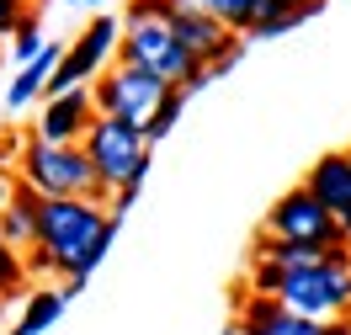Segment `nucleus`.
Here are the masks:
<instances>
[{
    "instance_id": "obj_18",
    "label": "nucleus",
    "mask_w": 351,
    "mask_h": 335,
    "mask_svg": "<svg viewBox=\"0 0 351 335\" xmlns=\"http://www.w3.org/2000/svg\"><path fill=\"white\" fill-rule=\"evenodd\" d=\"M22 282H27V261L0 240V298H5V293H16Z\"/></svg>"
},
{
    "instance_id": "obj_11",
    "label": "nucleus",
    "mask_w": 351,
    "mask_h": 335,
    "mask_svg": "<svg viewBox=\"0 0 351 335\" xmlns=\"http://www.w3.org/2000/svg\"><path fill=\"white\" fill-rule=\"evenodd\" d=\"M59 59H64V48H59V43H48L43 53L32 59V64H22V69H16V80L5 86V107H11V112H27L32 101H38V96H48V86H53V69H59Z\"/></svg>"
},
{
    "instance_id": "obj_26",
    "label": "nucleus",
    "mask_w": 351,
    "mask_h": 335,
    "mask_svg": "<svg viewBox=\"0 0 351 335\" xmlns=\"http://www.w3.org/2000/svg\"><path fill=\"white\" fill-rule=\"evenodd\" d=\"M27 5H32V11H38V5H43V0H27Z\"/></svg>"
},
{
    "instance_id": "obj_22",
    "label": "nucleus",
    "mask_w": 351,
    "mask_h": 335,
    "mask_svg": "<svg viewBox=\"0 0 351 335\" xmlns=\"http://www.w3.org/2000/svg\"><path fill=\"white\" fill-rule=\"evenodd\" d=\"M11 197H16V181H5V176H0V213L11 208Z\"/></svg>"
},
{
    "instance_id": "obj_9",
    "label": "nucleus",
    "mask_w": 351,
    "mask_h": 335,
    "mask_svg": "<svg viewBox=\"0 0 351 335\" xmlns=\"http://www.w3.org/2000/svg\"><path fill=\"white\" fill-rule=\"evenodd\" d=\"M96 117H101V112H96L90 86L64 90V96H43V101H38V134L32 138H43V144H86Z\"/></svg>"
},
{
    "instance_id": "obj_13",
    "label": "nucleus",
    "mask_w": 351,
    "mask_h": 335,
    "mask_svg": "<svg viewBox=\"0 0 351 335\" xmlns=\"http://www.w3.org/2000/svg\"><path fill=\"white\" fill-rule=\"evenodd\" d=\"M64 288H38V293H27V303H22V319L11 325V335H43L48 325H59V314H64Z\"/></svg>"
},
{
    "instance_id": "obj_5",
    "label": "nucleus",
    "mask_w": 351,
    "mask_h": 335,
    "mask_svg": "<svg viewBox=\"0 0 351 335\" xmlns=\"http://www.w3.org/2000/svg\"><path fill=\"white\" fill-rule=\"evenodd\" d=\"M277 298L304 319H346L351 314V250H330L308 266H293Z\"/></svg>"
},
{
    "instance_id": "obj_20",
    "label": "nucleus",
    "mask_w": 351,
    "mask_h": 335,
    "mask_svg": "<svg viewBox=\"0 0 351 335\" xmlns=\"http://www.w3.org/2000/svg\"><path fill=\"white\" fill-rule=\"evenodd\" d=\"M32 16V5L27 0H0V38H16V27Z\"/></svg>"
},
{
    "instance_id": "obj_8",
    "label": "nucleus",
    "mask_w": 351,
    "mask_h": 335,
    "mask_svg": "<svg viewBox=\"0 0 351 335\" xmlns=\"http://www.w3.org/2000/svg\"><path fill=\"white\" fill-rule=\"evenodd\" d=\"M171 90L176 86L154 80L149 69L112 64L107 75L90 86V96H96V112H101V117H123V123H133V128H149V117L160 112V101H165Z\"/></svg>"
},
{
    "instance_id": "obj_23",
    "label": "nucleus",
    "mask_w": 351,
    "mask_h": 335,
    "mask_svg": "<svg viewBox=\"0 0 351 335\" xmlns=\"http://www.w3.org/2000/svg\"><path fill=\"white\" fill-rule=\"evenodd\" d=\"M325 335H351V319H335V325H325Z\"/></svg>"
},
{
    "instance_id": "obj_7",
    "label": "nucleus",
    "mask_w": 351,
    "mask_h": 335,
    "mask_svg": "<svg viewBox=\"0 0 351 335\" xmlns=\"http://www.w3.org/2000/svg\"><path fill=\"white\" fill-rule=\"evenodd\" d=\"M117 53H123V16H90V22L80 27V38L64 48V59H59V69H53L48 96H64V90L96 86Z\"/></svg>"
},
{
    "instance_id": "obj_15",
    "label": "nucleus",
    "mask_w": 351,
    "mask_h": 335,
    "mask_svg": "<svg viewBox=\"0 0 351 335\" xmlns=\"http://www.w3.org/2000/svg\"><path fill=\"white\" fill-rule=\"evenodd\" d=\"M282 314H287L282 298H261V293H250V298H240V314H234V319H240L245 330H266V325H277Z\"/></svg>"
},
{
    "instance_id": "obj_12",
    "label": "nucleus",
    "mask_w": 351,
    "mask_h": 335,
    "mask_svg": "<svg viewBox=\"0 0 351 335\" xmlns=\"http://www.w3.org/2000/svg\"><path fill=\"white\" fill-rule=\"evenodd\" d=\"M38 208H43V197L27 186V181H16V197H11V208L0 213V240L16 250H38Z\"/></svg>"
},
{
    "instance_id": "obj_10",
    "label": "nucleus",
    "mask_w": 351,
    "mask_h": 335,
    "mask_svg": "<svg viewBox=\"0 0 351 335\" xmlns=\"http://www.w3.org/2000/svg\"><path fill=\"white\" fill-rule=\"evenodd\" d=\"M304 186L314 192V197L325 202L335 219H346L351 213V155L346 149H335V155H319L314 165H308Z\"/></svg>"
},
{
    "instance_id": "obj_27",
    "label": "nucleus",
    "mask_w": 351,
    "mask_h": 335,
    "mask_svg": "<svg viewBox=\"0 0 351 335\" xmlns=\"http://www.w3.org/2000/svg\"><path fill=\"white\" fill-rule=\"evenodd\" d=\"M69 5H90V0H69Z\"/></svg>"
},
{
    "instance_id": "obj_16",
    "label": "nucleus",
    "mask_w": 351,
    "mask_h": 335,
    "mask_svg": "<svg viewBox=\"0 0 351 335\" xmlns=\"http://www.w3.org/2000/svg\"><path fill=\"white\" fill-rule=\"evenodd\" d=\"M43 48H48V38H43V22H38V11H32V16L16 27V43H11V53H16V64H32Z\"/></svg>"
},
{
    "instance_id": "obj_1",
    "label": "nucleus",
    "mask_w": 351,
    "mask_h": 335,
    "mask_svg": "<svg viewBox=\"0 0 351 335\" xmlns=\"http://www.w3.org/2000/svg\"><path fill=\"white\" fill-rule=\"evenodd\" d=\"M123 223L96 197H43L38 208V250H27V271H59L64 282H86L112 250Z\"/></svg>"
},
{
    "instance_id": "obj_3",
    "label": "nucleus",
    "mask_w": 351,
    "mask_h": 335,
    "mask_svg": "<svg viewBox=\"0 0 351 335\" xmlns=\"http://www.w3.org/2000/svg\"><path fill=\"white\" fill-rule=\"evenodd\" d=\"M80 149L90 155L96 181H101L107 197H117V192H138L144 176H149V160H154L149 134L133 128V123H123V117H96Z\"/></svg>"
},
{
    "instance_id": "obj_28",
    "label": "nucleus",
    "mask_w": 351,
    "mask_h": 335,
    "mask_svg": "<svg viewBox=\"0 0 351 335\" xmlns=\"http://www.w3.org/2000/svg\"><path fill=\"white\" fill-rule=\"evenodd\" d=\"M346 155H351V144H346Z\"/></svg>"
},
{
    "instance_id": "obj_17",
    "label": "nucleus",
    "mask_w": 351,
    "mask_h": 335,
    "mask_svg": "<svg viewBox=\"0 0 351 335\" xmlns=\"http://www.w3.org/2000/svg\"><path fill=\"white\" fill-rule=\"evenodd\" d=\"M181 107H186V90L176 86L171 96L160 101V112H154V117H149V128H144V134H149V144H160V138H165V134H171V128H176V117H181Z\"/></svg>"
},
{
    "instance_id": "obj_6",
    "label": "nucleus",
    "mask_w": 351,
    "mask_h": 335,
    "mask_svg": "<svg viewBox=\"0 0 351 335\" xmlns=\"http://www.w3.org/2000/svg\"><path fill=\"white\" fill-rule=\"evenodd\" d=\"M271 240H293V245H314V250H346V234H341V219L330 213L325 202L314 197L308 186H293L271 202V213L261 223Z\"/></svg>"
},
{
    "instance_id": "obj_25",
    "label": "nucleus",
    "mask_w": 351,
    "mask_h": 335,
    "mask_svg": "<svg viewBox=\"0 0 351 335\" xmlns=\"http://www.w3.org/2000/svg\"><path fill=\"white\" fill-rule=\"evenodd\" d=\"M341 234H346V250H351V213L341 219Z\"/></svg>"
},
{
    "instance_id": "obj_2",
    "label": "nucleus",
    "mask_w": 351,
    "mask_h": 335,
    "mask_svg": "<svg viewBox=\"0 0 351 335\" xmlns=\"http://www.w3.org/2000/svg\"><path fill=\"white\" fill-rule=\"evenodd\" d=\"M171 11H176L171 0H128L123 5V64L149 69L165 86H186L202 64L181 48V38L171 27Z\"/></svg>"
},
{
    "instance_id": "obj_19",
    "label": "nucleus",
    "mask_w": 351,
    "mask_h": 335,
    "mask_svg": "<svg viewBox=\"0 0 351 335\" xmlns=\"http://www.w3.org/2000/svg\"><path fill=\"white\" fill-rule=\"evenodd\" d=\"M250 335H325V319H304V314L287 309L277 325H266V330H250Z\"/></svg>"
},
{
    "instance_id": "obj_24",
    "label": "nucleus",
    "mask_w": 351,
    "mask_h": 335,
    "mask_svg": "<svg viewBox=\"0 0 351 335\" xmlns=\"http://www.w3.org/2000/svg\"><path fill=\"white\" fill-rule=\"evenodd\" d=\"M223 335H250V330H245L240 319H229V325H223Z\"/></svg>"
},
{
    "instance_id": "obj_14",
    "label": "nucleus",
    "mask_w": 351,
    "mask_h": 335,
    "mask_svg": "<svg viewBox=\"0 0 351 335\" xmlns=\"http://www.w3.org/2000/svg\"><path fill=\"white\" fill-rule=\"evenodd\" d=\"M181 11H208V16H219L229 32H240L250 38V27H256V0H171Z\"/></svg>"
},
{
    "instance_id": "obj_21",
    "label": "nucleus",
    "mask_w": 351,
    "mask_h": 335,
    "mask_svg": "<svg viewBox=\"0 0 351 335\" xmlns=\"http://www.w3.org/2000/svg\"><path fill=\"white\" fill-rule=\"evenodd\" d=\"M308 11H287V16H271V22H261L250 38H282V32H293V27H304Z\"/></svg>"
},
{
    "instance_id": "obj_4",
    "label": "nucleus",
    "mask_w": 351,
    "mask_h": 335,
    "mask_svg": "<svg viewBox=\"0 0 351 335\" xmlns=\"http://www.w3.org/2000/svg\"><path fill=\"white\" fill-rule=\"evenodd\" d=\"M16 181H27L38 197H96L112 202L96 181V165L80 144H43V138H27V149L16 155Z\"/></svg>"
}]
</instances>
